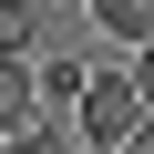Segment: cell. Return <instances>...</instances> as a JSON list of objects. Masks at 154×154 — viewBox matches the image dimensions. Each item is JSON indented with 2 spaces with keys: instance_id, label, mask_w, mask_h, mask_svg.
<instances>
[{
  "instance_id": "6da1fadb",
  "label": "cell",
  "mask_w": 154,
  "mask_h": 154,
  "mask_svg": "<svg viewBox=\"0 0 154 154\" xmlns=\"http://www.w3.org/2000/svg\"><path fill=\"white\" fill-rule=\"evenodd\" d=\"M144 82H134V72H93V82H82V113H72V134H82V144H103V154H123L134 134H144Z\"/></svg>"
},
{
  "instance_id": "5b68a950",
  "label": "cell",
  "mask_w": 154,
  "mask_h": 154,
  "mask_svg": "<svg viewBox=\"0 0 154 154\" xmlns=\"http://www.w3.org/2000/svg\"><path fill=\"white\" fill-rule=\"evenodd\" d=\"M82 82H93L82 62H51V72H41V103H62V113H72V103H82Z\"/></svg>"
},
{
  "instance_id": "3957f363",
  "label": "cell",
  "mask_w": 154,
  "mask_h": 154,
  "mask_svg": "<svg viewBox=\"0 0 154 154\" xmlns=\"http://www.w3.org/2000/svg\"><path fill=\"white\" fill-rule=\"evenodd\" d=\"M93 11V31H113V41H154V0H82Z\"/></svg>"
},
{
  "instance_id": "277c9868",
  "label": "cell",
  "mask_w": 154,
  "mask_h": 154,
  "mask_svg": "<svg viewBox=\"0 0 154 154\" xmlns=\"http://www.w3.org/2000/svg\"><path fill=\"white\" fill-rule=\"evenodd\" d=\"M41 41V0H0V51H31Z\"/></svg>"
},
{
  "instance_id": "8992f818",
  "label": "cell",
  "mask_w": 154,
  "mask_h": 154,
  "mask_svg": "<svg viewBox=\"0 0 154 154\" xmlns=\"http://www.w3.org/2000/svg\"><path fill=\"white\" fill-rule=\"evenodd\" d=\"M134 82H144V103H154V41H134Z\"/></svg>"
},
{
  "instance_id": "7a4b0ae2",
  "label": "cell",
  "mask_w": 154,
  "mask_h": 154,
  "mask_svg": "<svg viewBox=\"0 0 154 154\" xmlns=\"http://www.w3.org/2000/svg\"><path fill=\"white\" fill-rule=\"evenodd\" d=\"M31 103H41V72H31L21 51H0V144L31 123Z\"/></svg>"
}]
</instances>
